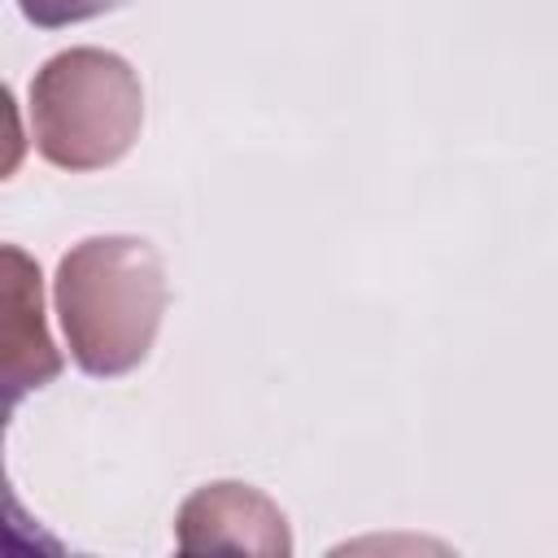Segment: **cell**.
<instances>
[{"label":"cell","mask_w":558,"mask_h":558,"mask_svg":"<svg viewBox=\"0 0 558 558\" xmlns=\"http://www.w3.org/2000/svg\"><path fill=\"white\" fill-rule=\"evenodd\" d=\"M57 310L70 353L87 375H122L140 366L166 310L157 248L131 235H96L74 244L61 257Z\"/></svg>","instance_id":"cell-1"},{"label":"cell","mask_w":558,"mask_h":558,"mask_svg":"<svg viewBox=\"0 0 558 558\" xmlns=\"http://www.w3.org/2000/svg\"><path fill=\"white\" fill-rule=\"evenodd\" d=\"M144 118L135 70L100 48H70L52 57L31 83L35 148L61 170H96L118 161Z\"/></svg>","instance_id":"cell-2"},{"label":"cell","mask_w":558,"mask_h":558,"mask_svg":"<svg viewBox=\"0 0 558 558\" xmlns=\"http://www.w3.org/2000/svg\"><path fill=\"white\" fill-rule=\"evenodd\" d=\"M57 371H61V357L44 331V310H39V270L17 248H4V401L9 410L26 388H39Z\"/></svg>","instance_id":"cell-3"},{"label":"cell","mask_w":558,"mask_h":558,"mask_svg":"<svg viewBox=\"0 0 558 558\" xmlns=\"http://www.w3.org/2000/svg\"><path fill=\"white\" fill-rule=\"evenodd\" d=\"M118 4H126V0H22V13L35 26H70V22L96 17V13L118 9Z\"/></svg>","instance_id":"cell-4"}]
</instances>
